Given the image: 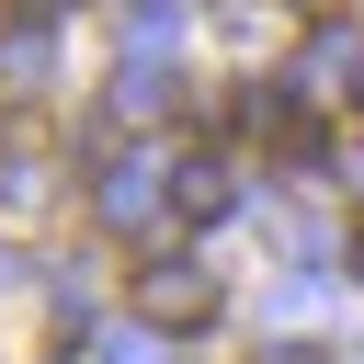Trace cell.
Instances as JSON below:
<instances>
[{"instance_id":"5b68a950","label":"cell","mask_w":364,"mask_h":364,"mask_svg":"<svg viewBox=\"0 0 364 364\" xmlns=\"http://www.w3.org/2000/svg\"><path fill=\"white\" fill-rule=\"evenodd\" d=\"M353 102H364V57H353Z\"/></svg>"},{"instance_id":"7a4b0ae2","label":"cell","mask_w":364,"mask_h":364,"mask_svg":"<svg viewBox=\"0 0 364 364\" xmlns=\"http://www.w3.org/2000/svg\"><path fill=\"white\" fill-rule=\"evenodd\" d=\"M34 205H46V148L11 136V148H0V216H34Z\"/></svg>"},{"instance_id":"3957f363","label":"cell","mask_w":364,"mask_h":364,"mask_svg":"<svg viewBox=\"0 0 364 364\" xmlns=\"http://www.w3.org/2000/svg\"><path fill=\"white\" fill-rule=\"evenodd\" d=\"M171 205H182V216H228V171H216V159H182V171H171Z\"/></svg>"},{"instance_id":"277c9868","label":"cell","mask_w":364,"mask_h":364,"mask_svg":"<svg viewBox=\"0 0 364 364\" xmlns=\"http://www.w3.org/2000/svg\"><path fill=\"white\" fill-rule=\"evenodd\" d=\"M11 11H23V23H57V11H68V0H11Z\"/></svg>"},{"instance_id":"6da1fadb","label":"cell","mask_w":364,"mask_h":364,"mask_svg":"<svg viewBox=\"0 0 364 364\" xmlns=\"http://www.w3.org/2000/svg\"><path fill=\"white\" fill-rule=\"evenodd\" d=\"M136 318H148V330H205V318H216V273L148 262V273H136Z\"/></svg>"},{"instance_id":"8992f818","label":"cell","mask_w":364,"mask_h":364,"mask_svg":"<svg viewBox=\"0 0 364 364\" xmlns=\"http://www.w3.org/2000/svg\"><path fill=\"white\" fill-rule=\"evenodd\" d=\"M353 273H364V239H353Z\"/></svg>"}]
</instances>
